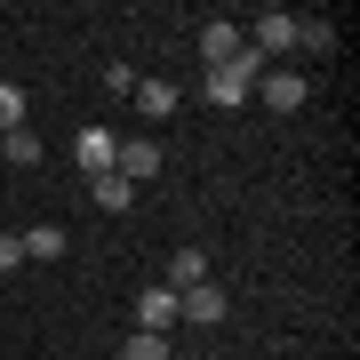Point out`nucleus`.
Returning <instances> with one entry per match:
<instances>
[{
  "label": "nucleus",
  "instance_id": "2",
  "mask_svg": "<svg viewBox=\"0 0 360 360\" xmlns=\"http://www.w3.org/2000/svg\"><path fill=\"white\" fill-rule=\"evenodd\" d=\"M112 176H120V184H129V193H136L144 176H160V144H153V136L120 144V153H112Z\"/></svg>",
  "mask_w": 360,
  "mask_h": 360
},
{
  "label": "nucleus",
  "instance_id": "17",
  "mask_svg": "<svg viewBox=\"0 0 360 360\" xmlns=\"http://www.w3.org/2000/svg\"><path fill=\"white\" fill-rule=\"evenodd\" d=\"M25 264V240H16V232H0V272H16Z\"/></svg>",
  "mask_w": 360,
  "mask_h": 360
},
{
  "label": "nucleus",
  "instance_id": "14",
  "mask_svg": "<svg viewBox=\"0 0 360 360\" xmlns=\"http://www.w3.org/2000/svg\"><path fill=\"white\" fill-rule=\"evenodd\" d=\"M89 193H96V208H129V200H136L120 176H89Z\"/></svg>",
  "mask_w": 360,
  "mask_h": 360
},
{
  "label": "nucleus",
  "instance_id": "9",
  "mask_svg": "<svg viewBox=\"0 0 360 360\" xmlns=\"http://www.w3.org/2000/svg\"><path fill=\"white\" fill-rule=\"evenodd\" d=\"M200 281H208V257H200V248H176V257H168V281H160V288H176V296H184V288H200Z\"/></svg>",
  "mask_w": 360,
  "mask_h": 360
},
{
  "label": "nucleus",
  "instance_id": "11",
  "mask_svg": "<svg viewBox=\"0 0 360 360\" xmlns=\"http://www.w3.org/2000/svg\"><path fill=\"white\" fill-rule=\"evenodd\" d=\"M136 112L144 120H168V112H176V89H168V80H136Z\"/></svg>",
  "mask_w": 360,
  "mask_h": 360
},
{
  "label": "nucleus",
  "instance_id": "4",
  "mask_svg": "<svg viewBox=\"0 0 360 360\" xmlns=\"http://www.w3.org/2000/svg\"><path fill=\"white\" fill-rule=\"evenodd\" d=\"M176 321H193V328H217V321H224V288H217V281L184 288V296H176Z\"/></svg>",
  "mask_w": 360,
  "mask_h": 360
},
{
  "label": "nucleus",
  "instance_id": "5",
  "mask_svg": "<svg viewBox=\"0 0 360 360\" xmlns=\"http://www.w3.org/2000/svg\"><path fill=\"white\" fill-rule=\"evenodd\" d=\"M136 328H144V336H168V328H176V288H160V281L144 288V296H136Z\"/></svg>",
  "mask_w": 360,
  "mask_h": 360
},
{
  "label": "nucleus",
  "instance_id": "1",
  "mask_svg": "<svg viewBox=\"0 0 360 360\" xmlns=\"http://www.w3.org/2000/svg\"><path fill=\"white\" fill-rule=\"evenodd\" d=\"M257 80H264V56H257V49H240L232 65L208 72V104H248V96H257Z\"/></svg>",
  "mask_w": 360,
  "mask_h": 360
},
{
  "label": "nucleus",
  "instance_id": "13",
  "mask_svg": "<svg viewBox=\"0 0 360 360\" xmlns=\"http://www.w3.org/2000/svg\"><path fill=\"white\" fill-rule=\"evenodd\" d=\"M296 49H312V56H328V49H336V32H328V25H312V16H296Z\"/></svg>",
  "mask_w": 360,
  "mask_h": 360
},
{
  "label": "nucleus",
  "instance_id": "8",
  "mask_svg": "<svg viewBox=\"0 0 360 360\" xmlns=\"http://www.w3.org/2000/svg\"><path fill=\"white\" fill-rule=\"evenodd\" d=\"M240 49H248V40L232 32V25H200V56H208V72H217V65H232Z\"/></svg>",
  "mask_w": 360,
  "mask_h": 360
},
{
  "label": "nucleus",
  "instance_id": "10",
  "mask_svg": "<svg viewBox=\"0 0 360 360\" xmlns=\"http://www.w3.org/2000/svg\"><path fill=\"white\" fill-rule=\"evenodd\" d=\"M16 240H25L32 264H56V257H65V224H32V232H16Z\"/></svg>",
  "mask_w": 360,
  "mask_h": 360
},
{
  "label": "nucleus",
  "instance_id": "7",
  "mask_svg": "<svg viewBox=\"0 0 360 360\" xmlns=\"http://www.w3.org/2000/svg\"><path fill=\"white\" fill-rule=\"evenodd\" d=\"M248 49H257L264 65H272V56H288V49H296V16H281V8L257 16V40H248Z\"/></svg>",
  "mask_w": 360,
  "mask_h": 360
},
{
  "label": "nucleus",
  "instance_id": "3",
  "mask_svg": "<svg viewBox=\"0 0 360 360\" xmlns=\"http://www.w3.org/2000/svg\"><path fill=\"white\" fill-rule=\"evenodd\" d=\"M257 96L272 104V112H296V104L312 96V80H296L288 65H264V80H257Z\"/></svg>",
  "mask_w": 360,
  "mask_h": 360
},
{
  "label": "nucleus",
  "instance_id": "16",
  "mask_svg": "<svg viewBox=\"0 0 360 360\" xmlns=\"http://www.w3.org/2000/svg\"><path fill=\"white\" fill-rule=\"evenodd\" d=\"M25 129V89H0V136Z\"/></svg>",
  "mask_w": 360,
  "mask_h": 360
},
{
  "label": "nucleus",
  "instance_id": "6",
  "mask_svg": "<svg viewBox=\"0 0 360 360\" xmlns=\"http://www.w3.org/2000/svg\"><path fill=\"white\" fill-rule=\"evenodd\" d=\"M112 129H80V144H72V160H80V176H112Z\"/></svg>",
  "mask_w": 360,
  "mask_h": 360
},
{
  "label": "nucleus",
  "instance_id": "15",
  "mask_svg": "<svg viewBox=\"0 0 360 360\" xmlns=\"http://www.w3.org/2000/svg\"><path fill=\"white\" fill-rule=\"evenodd\" d=\"M120 360H168V336H144V328H136L129 345H120Z\"/></svg>",
  "mask_w": 360,
  "mask_h": 360
},
{
  "label": "nucleus",
  "instance_id": "12",
  "mask_svg": "<svg viewBox=\"0 0 360 360\" xmlns=\"http://www.w3.org/2000/svg\"><path fill=\"white\" fill-rule=\"evenodd\" d=\"M0 160H40V136H32V120H25V129H8V136H0Z\"/></svg>",
  "mask_w": 360,
  "mask_h": 360
}]
</instances>
